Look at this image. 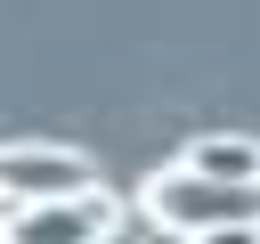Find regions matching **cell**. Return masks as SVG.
Wrapping results in <instances>:
<instances>
[{
    "label": "cell",
    "instance_id": "5",
    "mask_svg": "<svg viewBox=\"0 0 260 244\" xmlns=\"http://www.w3.org/2000/svg\"><path fill=\"white\" fill-rule=\"evenodd\" d=\"M195 244H260V228H211V236H195Z\"/></svg>",
    "mask_w": 260,
    "mask_h": 244
},
{
    "label": "cell",
    "instance_id": "2",
    "mask_svg": "<svg viewBox=\"0 0 260 244\" xmlns=\"http://www.w3.org/2000/svg\"><path fill=\"white\" fill-rule=\"evenodd\" d=\"M98 195V163L65 138H8L0 146V203H81Z\"/></svg>",
    "mask_w": 260,
    "mask_h": 244
},
{
    "label": "cell",
    "instance_id": "3",
    "mask_svg": "<svg viewBox=\"0 0 260 244\" xmlns=\"http://www.w3.org/2000/svg\"><path fill=\"white\" fill-rule=\"evenodd\" d=\"M8 244H106V203H24L8 211Z\"/></svg>",
    "mask_w": 260,
    "mask_h": 244
},
{
    "label": "cell",
    "instance_id": "1",
    "mask_svg": "<svg viewBox=\"0 0 260 244\" xmlns=\"http://www.w3.org/2000/svg\"><path fill=\"white\" fill-rule=\"evenodd\" d=\"M138 203H146V220H154L162 236H179V244H195V236H211V228H260V187L203 179V171H187V163H162Z\"/></svg>",
    "mask_w": 260,
    "mask_h": 244
},
{
    "label": "cell",
    "instance_id": "4",
    "mask_svg": "<svg viewBox=\"0 0 260 244\" xmlns=\"http://www.w3.org/2000/svg\"><path fill=\"white\" fill-rule=\"evenodd\" d=\"M179 163H187V171H203V179L260 187V138H244V130H203V138H195Z\"/></svg>",
    "mask_w": 260,
    "mask_h": 244
}]
</instances>
